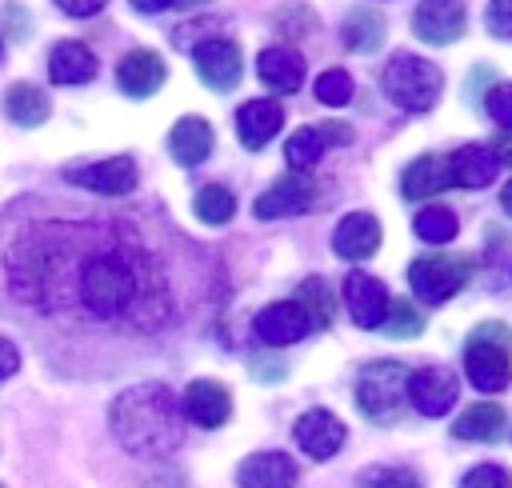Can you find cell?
Segmentation results:
<instances>
[{"instance_id":"6da1fadb","label":"cell","mask_w":512,"mask_h":488,"mask_svg":"<svg viewBox=\"0 0 512 488\" xmlns=\"http://www.w3.org/2000/svg\"><path fill=\"white\" fill-rule=\"evenodd\" d=\"M204 248L144 212H32L0 216V288L12 304L152 336L208 292Z\"/></svg>"},{"instance_id":"7a4b0ae2","label":"cell","mask_w":512,"mask_h":488,"mask_svg":"<svg viewBox=\"0 0 512 488\" xmlns=\"http://www.w3.org/2000/svg\"><path fill=\"white\" fill-rule=\"evenodd\" d=\"M108 424L116 432V440L132 452V456H172L184 444V408L176 404V396L148 380V384H132L112 400Z\"/></svg>"},{"instance_id":"3957f363","label":"cell","mask_w":512,"mask_h":488,"mask_svg":"<svg viewBox=\"0 0 512 488\" xmlns=\"http://www.w3.org/2000/svg\"><path fill=\"white\" fill-rule=\"evenodd\" d=\"M464 376L480 392H500L512 380V328L488 320L464 340Z\"/></svg>"},{"instance_id":"277c9868","label":"cell","mask_w":512,"mask_h":488,"mask_svg":"<svg viewBox=\"0 0 512 488\" xmlns=\"http://www.w3.org/2000/svg\"><path fill=\"white\" fill-rule=\"evenodd\" d=\"M440 84H444L440 68L432 60L412 56V52H396L384 64V92L404 112H428L440 96Z\"/></svg>"},{"instance_id":"5b68a950","label":"cell","mask_w":512,"mask_h":488,"mask_svg":"<svg viewBox=\"0 0 512 488\" xmlns=\"http://www.w3.org/2000/svg\"><path fill=\"white\" fill-rule=\"evenodd\" d=\"M356 404L372 424H396L408 404V368L400 360H376L360 372Z\"/></svg>"},{"instance_id":"8992f818","label":"cell","mask_w":512,"mask_h":488,"mask_svg":"<svg viewBox=\"0 0 512 488\" xmlns=\"http://www.w3.org/2000/svg\"><path fill=\"white\" fill-rule=\"evenodd\" d=\"M472 280V260L452 256V252H436V256H420L408 264V284L424 304H444L448 296H456L464 284Z\"/></svg>"},{"instance_id":"52a82bcc","label":"cell","mask_w":512,"mask_h":488,"mask_svg":"<svg viewBox=\"0 0 512 488\" xmlns=\"http://www.w3.org/2000/svg\"><path fill=\"white\" fill-rule=\"evenodd\" d=\"M64 180L100 196H128L136 188V160L132 156H112V160H96V164H68Z\"/></svg>"},{"instance_id":"ba28073f","label":"cell","mask_w":512,"mask_h":488,"mask_svg":"<svg viewBox=\"0 0 512 488\" xmlns=\"http://www.w3.org/2000/svg\"><path fill=\"white\" fill-rule=\"evenodd\" d=\"M456 392H460V380L440 364L408 372V404L420 416H444L456 404Z\"/></svg>"},{"instance_id":"9c48e42d","label":"cell","mask_w":512,"mask_h":488,"mask_svg":"<svg viewBox=\"0 0 512 488\" xmlns=\"http://www.w3.org/2000/svg\"><path fill=\"white\" fill-rule=\"evenodd\" d=\"M464 20H468L464 0H420L412 12V32L424 44H452L460 40Z\"/></svg>"},{"instance_id":"30bf717a","label":"cell","mask_w":512,"mask_h":488,"mask_svg":"<svg viewBox=\"0 0 512 488\" xmlns=\"http://www.w3.org/2000/svg\"><path fill=\"white\" fill-rule=\"evenodd\" d=\"M192 56H196L200 80L208 88H216V92H232L240 84V76H244V60H240V48L232 40H220V36L204 40V44L192 48Z\"/></svg>"},{"instance_id":"8fae6325","label":"cell","mask_w":512,"mask_h":488,"mask_svg":"<svg viewBox=\"0 0 512 488\" xmlns=\"http://www.w3.org/2000/svg\"><path fill=\"white\" fill-rule=\"evenodd\" d=\"M296 480H300V464L284 452H252L236 468L240 488H296Z\"/></svg>"},{"instance_id":"7c38bea8","label":"cell","mask_w":512,"mask_h":488,"mask_svg":"<svg viewBox=\"0 0 512 488\" xmlns=\"http://www.w3.org/2000/svg\"><path fill=\"white\" fill-rule=\"evenodd\" d=\"M344 304H348V312L360 328H380L384 316H388V292L368 272H348L344 276Z\"/></svg>"},{"instance_id":"4fadbf2b","label":"cell","mask_w":512,"mask_h":488,"mask_svg":"<svg viewBox=\"0 0 512 488\" xmlns=\"http://www.w3.org/2000/svg\"><path fill=\"white\" fill-rule=\"evenodd\" d=\"M292 436H296V444L304 448V456L328 460V456H336L340 444H344V424H340L328 408H312V412H304V416L296 420Z\"/></svg>"},{"instance_id":"5bb4252c","label":"cell","mask_w":512,"mask_h":488,"mask_svg":"<svg viewBox=\"0 0 512 488\" xmlns=\"http://www.w3.org/2000/svg\"><path fill=\"white\" fill-rule=\"evenodd\" d=\"M184 416L200 428H220L228 416H232V396L220 380H192L184 388V400H180Z\"/></svg>"},{"instance_id":"9a60e30c","label":"cell","mask_w":512,"mask_h":488,"mask_svg":"<svg viewBox=\"0 0 512 488\" xmlns=\"http://www.w3.org/2000/svg\"><path fill=\"white\" fill-rule=\"evenodd\" d=\"M348 140H352V128H344V124H304L300 132L288 136L284 160H288V168L300 172V168H312L328 144H348Z\"/></svg>"},{"instance_id":"2e32d148","label":"cell","mask_w":512,"mask_h":488,"mask_svg":"<svg viewBox=\"0 0 512 488\" xmlns=\"http://www.w3.org/2000/svg\"><path fill=\"white\" fill-rule=\"evenodd\" d=\"M164 76H168V68H164V60H160V52H152V48L128 52V56L120 60V68H116V80H120L124 96H132V100L152 96V92L164 84Z\"/></svg>"},{"instance_id":"e0dca14e","label":"cell","mask_w":512,"mask_h":488,"mask_svg":"<svg viewBox=\"0 0 512 488\" xmlns=\"http://www.w3.org/2000/svg\"><path fill=\"white\" fill-rule=\"evenodd\" d=\"M308 204H312V184L304 176H280L268 192L256 196L252 212H256V220H284V216L304 212Z\"/></svg>"},{"instance_id":"ac0fdd59","label":"cell","mask_w":512,"mask_h":488,"mask_svg":"<svg viewBox=\"0 0 512 488\" xmlns=\"http://www.w3.org/2000/svg\"><path fill=\"white\" fill-rule=\"evenodd\" d=\"M256 336L264 340V344H296L308 328H312V320H308V312L296 304V300H276V304H268L260 316H256Z\"/></svg>"},{"instance_id":"d6986e66","label":"cell","mask_w":512,"mask_h":488,"mask_svg":"<svg viewBox=\"0 0 512 488\" xmlns=\"http://www.w3.org/2000/svg\"><path fill=\"white\" fill-rule=\"evenodd\" d=\"M284 124V108L276 100H248L236 112V136L248 152H260Z\"/></svg>"},{"instance_id":"ffe728a7","label":"cell","mask_w":512,"mask_h":488,"mask_svg":"<svg viewBox=\"0 0 512 488\" xmlns=\"http://www.w3.org/2000/svg\"><path fill=\"white\" fill-rule=\"evenodd\" d=\"M332 248L344 260H368L380 248V220L372 212H348L332 232Z\"/></svg>"},{"instance_id":"44dd1931","label":"cell","mask_w":512,"mask_h":488,"mask_svg":"<svg viewBox=\"0 0 512 488\" xmlns=\"http://www.w3.org/2000/svg\"><path fill=\"white\" fill-rule=\"evenodd\" d=\"M212 124L208 120H200V116H180L176 124H172V132H168V152H172V160L176 164H184V168H196L208 152H212Z\"/></svg>"},{"instance_id":"7402d4cb","label":"cell","mask_w":512,"mask_h":488,"mask_svg":"<svg viewBox=\"0 0 512 488\" xmlns=\"http://www.w3.org/2000/svg\"><path fill=\"white\" fill-rule=\"evenodd\" d=\"M448 168H452V184L460 188H488L496 180V168L500 160L492 156L488 144H464L448 156Z\"/></svg>"},{"instance_id":"603a6c76","label":"cell","mask_w":512,"mask_h":488,"mask_svg":"<svg viewBox=\"0 0 512 488\" xmlns=\"http://www.w3.org/2000/svg\"><path fill=\"white\" fill-rule=\"evenodd\" d=\"M48 76H52V84H84V80H92V76H96V56H92V48L80 44V40L56 44L52 56H48Z\"/></svg>"},{"instance_id":"cb8c5ba5","label":"cell","mask_w":512,"mask_h":488,"mask_svg":"<svg viewBox=\"0 0 512 488\" xmlns=\"http://www.w3.org/2000/svg\"><path fill=\"white\" fill-rule=\"evenodd\" d=\"M400 188H404L408 200H428V196L452 188V168H448V160H440V156H420V160H412V164L404 168Z\"/></svg>"},{"instance_id":"d4e9b609","label":"cell","mask_w":512,"mask_h":488,"mask_svg":"<svg viewBox=\"0 0 512 488\" xmlns=\"http://www.w3.org/2000/svg\"><path fill=\"white\" fill-rule=\"evenodd\" d=\"M504 424H508L504 408L484 400V404H472V408H464V412L456 416L452 436H456V440H476V444H496V440L504 436Z\"/></svg>"},{"instance_id":"484cf974","label":"cell","mask_w":512,"mask_h":488,"mask_svg":"<svg viewBox=\"0 0 512 488\" xmlns=\"http://www.w3.org/2000/svg\"><path fill=\"white\" fill-rule=\"evenodd\" d=\"M256 72L272 92H296L304 84V60L292 48H264L256 60Z\"/></svg>"},{"instance_id":"4316f807","label":"cell","mask_w":512,"mask_h":488,"mask_svg":"<svg viewBox=\"0 0 512 488\" xmlns=\"http://www.w3.org/2000/svg\"><path fill=\"white\" fill-rule=\"evenodd\" d=\"M340 36H344V44L352 48V52H376L380 44H384V16L376 12V8H352L348 16H344V24H340Z\"/></svg>"},{"instance_id":"83f0119b","label":"cell","mask_w":512,"mask_h":488,"mask_svg":"<svg viewBox=\"0 0 512 488\" xmlns=\"http://www.w3.org/2000/svg\"><path fill=\"white\" fill-rule=\"evenodd\" d=\"M4 112H8V120H16V124H24V128H36V124H44L48 120V112H52V104H48V92H40L36 84H12L8 92H4Z\"/></svg>"},{"instance_id":"f1b7e54d","label":"cell","mask_w":512,"mask_h":488,"mask_svg":"<svg viewBox=\"0 0 512 488\" xmlns=\"http://www.w3.org/2000/svg\"><path fill=\"white\" fill-rule=\"evenodd\" d=\"M412 232H416L424 244H448V240H456L460 220H456V212H452V208H444V204H428V208H420V212H416Z\"/></svg>"},{"instance_id":"f546056e","label":"cell","mask_w":512,"mask_h":488,"mask_svg":"<svg viewBox=\"0 0 512 488\" xmlns=\"http://www.w3.org/2000/svg\"><path fill=\"white\" fill-rule=\"evenodd\" d=\"M296 304L308 312L312 328H328L332 316H336V296H332V288H328L320 276H312V280H304V284L296 288Z\"/></svg>"},{"instance_id":"4dcf8cb0","label":"cell","mask_w":512,"mask_h":488,"mask_svg":"<svg viewBox=\"0 0 512 488\" xmlns=\"http://www.w3.org/2000/svg\"><path fill=\"white\" fill-rule=\"evenodd\" d=\"M192 212H196V220H204V224H224V220H232V212H236V196H232L228 188H220V184H204V188L196 192V200H192Z\"/></svg>"},{"instance_id":"1f68e13d","label":"cell","mask_w":512,"mask_h":488,"mask_svg":"<svg viewBox=\"0 0 512 488\" xmlns=\"http://www.w3.org/2000/svg\"><path fill=\"white\" fill-rule=\"evenodd\" d=\"M380 328H384L392 340H412V336L424 332V316H420V308H416L412 300H388V316H384Z\"/></svg>"},{"instance_id":"d6a6232c","label":"cell","mask_w":512,"mask_h":488,"mask_svg":"<svg viewBox=\"0 0 512 488\" xmlns=\"http://www.w3.org/2000/svg\"><path fill=\"white\" fill-rule=\"evenodd\" d=\"M316 100L328 104V108H340L352 100V76L344 68H328L316 76Z\"/></svg>"},{"instance_id":"836d02e7","label":"cell","mask_w":512,"mask_h":488,"mask_svg":"<svg viewBox=\"0 0 512 488\" xmlns=\"http://www.w3.org/2000/svg\"><path fill=\"white\" fill-rule=\"evenodd\" d=\"M356 488H424V484H420V476L412 468H388V464H380V468L360 472Z\"/></svg>"},{"instance_id":"e575fe53","label":"cell","mask_w":512,"mask_h":488,"mask_svg":"<svg viewBox=\"0 0 512 488\" xmlns=\"http://www.w3.org/2000/svg\"><path fill=\"white\" fill-rule=\"evenodd\" d=\"M460 488H512V476H508L500 464H476V468L460 480Z\"/></svg>"},{"instance_id":"d590c367","label":"cell","mask_w":512,"mask_h":488,"mask_svg":"<svg viewBox=\"0 0 512 488\" xmlns=\"http://www.w3.org/2000/svg\"><path fill=\"white\" fill-rule=\"evenodd\" d=\"M484 108H488V116L496 124L512 128V84H492L488 96H484Z\"/></svg>"},{"instance_id":"8d00e7d4","label":"cell","mask_w":512,"mask_h":488,"mask_svg":"<svg viewBox=\"0 0 512 488\" xmlns=\"http://www.w3.org/2000/svg\"><path fill=\"white\" fill-rule=\"evenodd\" d=\"M488 32L500 40H512V0H492L488 4Z\"/></svg>"},{"instance_id":"74e56055","label":"cell","mask_w":512,"mask_h":488,"mask_svg":"<svg viewBox=\"0 0 512 488\" xmlns=\"http://www.w3.org/2000/svg\"><path fill=\"white\" fill-rule=\"evenodd\" d=\"M104 4L108 0H56V8L68 12V16H96Z\"/></svg>"},{"instance_id":"f35d334b","label":"cell","mask_w":512,"mask_h":488,"mask_svg":"<svg viewBox=\"0 0 512 488\" xmlns=\"http://www.w3.org/2000/svg\"><path fill=\"white\" fill-rule=\"evenodd\" d=\"M16 368H20V352H16V344H12V340H4V336H0V380H8Z\"/></svg>"},{"instance_id":"ab89813d","label":"cell","mask_w":512,"mask_h":488,"mask_svg":"<svg viewBox=\"0 0 512 488\" xmlns=\"http://www.w3.org/2000/svg\"><path fill=\"white\" fill-rule=\"evenodd\" d=\"M488 148H492V156H496L500 164H512V128H500Z\"/></svg>"},{"instance_id":"60d3db41","label":"cell","mask_w":512,"mask_h":488,"mask_svg":"<svg viewBox=\"0 0 512 488\" xmlns=\"http://www.w3.org/2000/svg\"><path fill=\"white\" fill-rule=\"evenodd\" d=\"M168 4H172V0H132L136 12H164Z\"/></svg>"},{"instance_id":"b9f144b4","label":"cell","mask_w":512,"mask_h":488,"mask_svg":"<svg viewBox=\"0 0 512 488\" xmlns=\"http://www.w3.org/2000/svg\"><path fill=\"white\" fill-rule=\"evenodd\" d=\"M256 376H260V380H280V376H284V364H272V368H268V364H256Z\"/></svg>"},{"instance_id":"7bdbcfd3","label":"cell","mask_w":512,"mask_h":488,"mask_svg":"<svg viewBox=\"0 0 512 488\" xmlns=\"http://www.w3.org/2000/svg\"><path fill=\"white\" fill-rule=\"evenodd\" d=\"M500 204H504V212L512 216V180H508V184L500 188Z\"/></svg>"},{"instance_id":"ee69618b","label":"cell","mask_w":512,"mask_h":488,"mask_svg":"<svg viewBox=\"0 0 512 488\" xmlns=\"http://www.w3.org/2000/svg\"><path fill=\"white\" fill-rule=\"evenodd\" d=\"M172 4H180V8H196V4H204V0H172Z\"/></svg>"},{"instance_id":"f6af8a7d","label":"cell","mask_w":512,"mask_h":488,"mask_svg":"<svg viewBox=\"0 0 512 488\" xmlns=\"http://www.w3.org/2000/svg\"><path fill=\"white\" fill-rule=\"evenodd\" d=\"M0 48H4V44H0Z\"/></svg>"}]
</instances>
